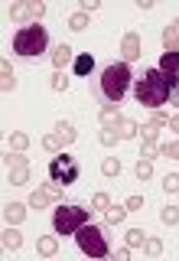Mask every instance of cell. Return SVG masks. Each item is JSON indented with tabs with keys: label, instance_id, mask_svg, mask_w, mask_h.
Masks as SVG:
<instances>
[{
	"label": "cell",
	"instance_id": "6da1fadb",
	"mask_svg": "<svg viewBox=\"0 0 179 261\" xmlns=\"http://www.w3.org/2000/svg\"><path fill=\"white\" fill-rule=\"evenodd\" d=\"M173 88L166 85V79H163V72L160 69H146L140 79H137V85H134V95H137V101L143 105V108H153V111H160L163 105H166V98Z\"/></svg>",
	"mask_w": 179,
	"mask_h": 261
},
{
	"label": "cell",
	"instance_id": "7a4b0ae2",
	"mask_svg": "<svg viewBox=\"0 0 179 261\" xmlns=\"http://www.w3.org/2000/svg\"><path fill=\"white\" fill-rule=\"evenodd\" d=\"M75 242H78V248L85 251L88 258H108L111 255V245H108V228H101V225H92V222H85L75 232Z\"/></svg>",
	"mask_w": 179,
	"mask_h": 261
},
{
	"label": "cell",
	"instance_id": "3957f363",
	"mask_svg": "<svg viewBox=\"0 0 179 261\" xmlns=\"http://www.w3.org/2000/svg\"><path fill=\"white\" fill-rule=\"evenodd\" d=\"M49 46V33L46 27H39V23H33V27H23L20 33L13 36V53L16 56H43Z\"/></svg>",
	"mask_w": 179,
	"mask_h": 261
},
{
	"label": "cell",
	"instance_id": "277c9868",
	"mask_svg": "<svg viewBox=\"0 0 179 261\" xmlns=\"http://www.w3.org/2000/svg\"><path fill=\"white\" fill-rule=\"evenodd\" d=\"M101 92L111 98V101H121V98L127 95V88H130V65L127 62H114L108 65V69L101 72Z\"/></svg>",
	"mask_w": 179,
	"mask_h": 261
},
{
	"label": "cell",
	"instance_id": "5b68a950",
	"mask_svg": "<svg viewBox=\"0 0 179 261\" xmlns=\"http://www.w3.org/2000/svg\"><path fill=\"white\" fill-rule=\"evenodd\" d=\"M85 222H88V209H81V206L59 202V206L52 209V228H55V235H75Z\"/></svg>",
	"mask_w": 179,
	"mask_h": 261
},
{
	"label": "cell",
	"instance_id": "8992f818",
	"mask_svg": "<svg viewBox=\"0 0 179 261\" xmlns=\"http://www.w3.org/2000/svg\"><path fill=\"white\" fill-rule=\"evenodd\" d=\"M75 137H78V127L72 124V121H59V124H55V127L43 137V147H46L49 153H55V150H62V147H69Z\"/></svg>",
	"mask_w": 179,
	"mask_h": 261
},
{
	"label": "cell",
	"instance_id": "52a82bcc",
	"mask_svg": "<svg viewBox=\"0 0 179 261\" xmlns=\"http://www.w3.org/2000/svg\"><path fill=\"white\" fill-rule=\"evenodd\" d=\"M49 179H55V183H62V186H69V183H75L78 179V163L75 157H55L52 163H49Z\"/></svg>",
	"mask_w": 179,
	"mask_h": 261
},
{
	"label": "cell",
	"instance_id": "ba28073f",
	"mask_svg": "<svg viewBox=\"0 0 179 261\" xmlns=\"http://www.w3.org/2000/svg\"><path fill=\"white\" fill-rule=\"evenodd\" d=\"M43 13H46V4H43V0H20V4L10 7V16H13L16 23H23V27H33V23H36Z\"/></svg>",
	"mask_w": 179,
	"mask_h": 261
},
{
	"label": "cell",
	"instance_id": "9c48e42d",
	"mask_svg": "<svg viewBox=\"0 0 179 261\" xmlns=\"http://www.w3.org/2000/svg\"><path fill=\"white\" fill-rule=\"evenodd\" d=\"M7 183L10 186H23L29 179V163L26 157H20V153H7Z\"/></svg>",
	"mask_w": 179,
	"mask_h": 261
},
{
	"label": "cell",
	"instance_id": "30bf717a",
	"mask_svg": "<svg viewBox=\"0 0 179 261\" xmlns=\"http://www.w3.org/2000/svg\"><path fill=\"white\" fill-rule=\"evenodd\" d=\"M160 72H163V79H166L169 88H179V53H163Z\"/></svg>",
	"mask_w": 179,
	"mask_h": 261
},
{
	"label": "cell",
	"instance_id": "8fae6325",
	"mask_svg": "<svg viewBox=\"0 0 179 261\" xmlns=\"http://www.w3.org/2000/svg\"><path fill=\"white\" fill-rule=\"evenodd\" d=\"M140 59V36H137L134 30L124 33V39H121V62H137Z\"/></svg>",
	"mask_w": 179,
	"mask_h": 261
},
{
	"label": "cell",
	"instance_id": "7c38bea8",
	"mask_svg": "<svg viewBox=\"0 0 179 261\" xmlns=\"http://www.w3.org/2000/svg\"><path fill=\"white\" fill-rule=\"evenodd\" d=\"M163 49L166 53H179V20H173L163 30Z\"/></svg>",
	"mask_w": 179,
	"mask_h": 261
},
{
	"label": "cell",
	"instance_id": "4fadbf2b",
	"mask_svg": "<svg viewBox=\"0 0 179 261\" xmlns=\"http://www.w3.org/2000/svg\"><path fill=\"white\" fill-rule=\"evenodd\" d=\"M69 62H75V56H72V46L59 43V46L52 49V65H55V72H59L62 65H69Z\"/></svg>",
	"mask_w": 179,
	"mask_h": 261
},
{
	"label": "cell",
	"instance_id": "5bb4252c",
	"mask_svg": "<svg viewBox=\"0 0 179 261\" xmlns=\"http://www.w3.org/2000/svg\"><path fill=\"white\" fill-rule=\"evenodd\" d=\"M26 209L29 206H23V202H7V206H4L7 222H23V219H26Z\"/></svg>",
	"mask_w": 179,
	"mask_h": 261
},
{
	"label": "cell",
	"instance_id": "9a60e30c",
	"mask_svg": "<svg viewBox=\"0 0 179 261\" xmlns=\"http://www.w3.org/2000/svg\"><path fill=\"white\" fill-rule=\"evenodd\" d=\"M16 85V75H13V65L10 62H0V88H4V92H10V88Z\"/></svg>",
	"mask_w": 179,
	"mask_h": 261
},
{
	"label": "cell",
	"instance_id": "2e32d148",
	"mask_svg": "<svg viewBox=\"0 0 179 261\" xmlns=\"http://www.w3.org/2000/svg\"><path fill=\"white\" fill-rule=\"evenodd\" d=\"M36 248H39V255H43V258H52L55 251H59V239H55V235H43Z\"/></svg>",
	"mask_w": 179,
	"mask_h": 261
},
{
	"label": "cell",
	"instance_id": "e0dca14e",
	"mask_svg": "<svg viewBox=\"0 0 179 261\" xmlns=\"http://www.w3.org/2000/svg\"><path fill=\"white\" fill-rule=\"evenodd\" d=\"M75 75H92V69H95V56H88V53H81L75 56Z\"/></svg>",
	"mask_w": 179,
	"mask_h": 261
},
{
	"label": "cell",
	"instance_id": "ac0fdd59",
	"mask_svg": "<svg viewBox=\"0 0 179 261\" xmlns=\"http://www.w3.org/2000/svg\"><path fill=\"white\" fill-rule=\"evenodd\" d=\"M10 147H13V153H26V147H29L26 130H16V134H10Z\"/></svg>",
	"mask_w": 179,
	"mask_h": 261
},
{
	"label": "cell",
	"instance_id": "d6986e66",
	"mask_svg": "<svg viewBox=\"0 0 179 261\" xmlns=\"http://www.w3.org/2000/svg\"><path fill=\"white\" fill-rule=\"evenodd\" d=\"M49 199H52V196H49L46 190H36V193L29 196L26 206H29V209H49Z\"/></svg>",
	"mask_w": 179,
	"mask_h": 261
},
{
	"label": "cell",
	"instance_id": "ffe728a7",
	"mask_svg": "<svg viewBox=\"0 0 179 261\" xmlns=\"http://www.w3.org/2000/svg\"><path fill=\"white\" fill-rule=\"evenodd\" d=\"M69 30H75V33H81V30H88V13H85V10L72 13V16H69Z\"/></svg>",
	"mask_w": 179,
	"mask_h": 261
},
{
	"label": "cell",
	"instance_id": "44dd1931",
	"mask_svg": "<svg viewBox=\"0 0 179 261\" xmlns=\"http://www.w3.org/2000/svg\"><path fill=\"white\" fill-rule=\"evenodd\" d=\"M143 242H146L143 228H130V232H127V248H143Z\"/></svg>",
	"mask_w": 179,
	"mask_h": 261
},
{
	"label": "cell",
	"instance_id": "7402d4cb",
	"mask_svg": "<svg viewBox=\"0 0 179 261\" xmlns=\"http://www.w3.org/2000/svg\"><path fill=\"white\" fill-rule=\"evenodd\" d=\"M98 141H101L104 147H114V144L121 141V134H117V130H111V127H101V130H98Z\"/></svg>",
	"mask_w": 179,
	"mask_h": 261
},
{
	"label": "cell",
	"instance_id": "603a6c76",
	"mask_svg": "<svg viewBox=\"0 0 179 261\" xmlns=\"http://www.w3.org/2000/svg\"><path fill=\"white\" fill-rule=\"evenodd\" d=\"M140 134V124L137 121H130V118H124V127H121V141H130V137H137Z\"/></svg>",
	"mask_w": 179,
	"mask_h": 261
},
{
	"label": "cell",
	"instance_id": "cb8c5ba5",
	"mask_svg": "<svg viewBox=\"0 0 179 261\" xmlns=\"http://www.w3.org/2000/svg\"><path fill=\"white\" fill-rule=\"evenodd\" d=\"M23 245V235L16 232V228H7L4 232V248H20Z\"/></svg>",
	"mask_w": 179,
	"mask_h": 261
},
{
	"label": "cell",
	"instance_id": "d4e9b609",
	"mask_svg": "<svg viewBox=\"0 0 179 261\" xmlns=\"http://www.w3.org/2000/svg\"><path fill=\"white\" fill-rule=\"evenodd\" d=\"M124 216H127V206H111L108 209V225H121Z\"/></svg>",
	"mask_w": 179,
	"mask_h": 261
},
{
	"label": "cell",
	"instance_id": "484cf974",
	"mask_svg": "<svg viewBox=\"0 0 179 261\" xmlns=\"http://www.w3.org/2000/svg\"><path fill=\"white\" fill-rule=\"evenodd\" d=\"M157 153H163V147H157V141H143V147H140V157L143 160H153Z\"/></svg>",
	"mask_w": 179,
	"mask_h": 261
},
{
	"label": "cell",
	"instance_id": "4316f807",
	"mask_svg": "<svg viewBox=\"0 0 179 261\" xmlns=\"http://www.w3.org/2000/svg\"><path fill=\"white\" fill-rule=\"evenodd\" d=\"M160 219H163L166 225H176V222H179V206H163Z\"/></svg>",
	"mask_w": 179,
	"mask_h": 261
},
{
	"label": "cell",
	"instance_id": "83f0119b",
	"mask_svg": "<svg viewBox=\"0 0 179 261\" xmlns=\"http://www.w3.org/2000/svg\"><path fill=\"white\" fill-rule=\"evenodd\" d=\"M49 85H52V92H65V88H69V75H65V72H52V82H49Z\"/></svg>",
	"mask_w": 179,
	"mask_h": 261
},
{
	"label": "cell",
	"instance_id": "f1b7e54d",
	"mask_svg": "<svg viewBox=\"0 0 179 261\" xmlns=\"http://www.w3.org/2000/svg\"><path fill=\"white\" fill-rule=\"evenodd\" d=\"M134 173H137V179H150V176H153V163H150V160H140V163L134 167Z\"/></svg>",
	"mask_w": 179,
	"mask_h": 261
},
{
	"label": "cell",
	"instance_id": "f546056e",
	"mask_svg": "<svg viewBox=\"0 0 179 261\" xmlns=\"http://www.w3.org/2000/svg\"><path fill=\"white\" fill-rule=\"evenodd\" d=\"M143 251H146L150 258H157V255H163V242H160V239H146V242H143Z\"/></svg>",
	"mask_w": 179,
	"mask_h": 261
},
{
	"label": "cell",
	"instance_id": "4dcf8cb0",
	"mask_svg": "<svg viewBox=\"0 0 179 261\" xmlns=\"http://www.w3.org/2000/svg\"><path fill=\"white\" fill-rule=\"evenodd\" d=\"M101 170H104L108 176H117V173H121V160H117V157H108V160L101 163Z\"/></svg>",
	"mask_w": 179,
	"mask_h": 261
},
{
	"label": "cell",
	"instance_id": "1f68e13d",
	"mask_svg": "<svg viewBox=\"0 0 179 261\" xmlns=\"http://www.w3.org/2000/svg\"><path fill=\"white\" fill-rule=\"evenodd\" d=\"M92 206L95 209H111V196L108 193H95L92 196Z\"/></svg>",
	"mask_w": 179,
	"mask_h": 261
},
{
	"label": "cell",
	"instance_id": "d6a6232c",
	"mask_svg": "<svg viewBox=\"0 0 179 261\" xmlns=\"http://www.w3.org/2000/svg\"><path fill=\"white\" fill-rule=\"evenodd\" d=\"M163 190H166V193H179V173H169L166 179H163Z\"/></svg>",
	"mask_w": 179,
	"mask_h": 261
},
{
	"label": "cell",
	"instance_id": "836d02e7",
	"mask_svg": "<svg viewBox=\"0 0 179 261\" xmlns=\"http://www.w3.org/2000/svg\"><path fill=\"white\" fill-rule=\"evenodd\" d=\"M43 190H46L49 196H52V199H59V193H62V183H55V179H46V186H43Z\"/></svg>",
	"mask_w": 179,
	"mask_h": 261
},
{
	"label": "cell",
	"instance_id": "e575fe53",
	"mask_svg": "<svg viewBox=\"0 0 179 261\" xmlns=\"http://www.w3.org/2000/svg\"><path fill=\"white\" fill-rule=\"evenodd\" d=\"M163 157L179 160V141H173V144H166V147H163Z\"/></svg>",
	"mask_w": 179,
	"mask_h": 261
},
{
	"label": "cell",
	"instance_id": "d590c367",
	"mask_svg": "<svg viewBox=\"0 0 179 261\" xmlns=\"http://www.w3.org/2000/svg\"><path fill=\"white\" fill-rule=\"evenodd\" d=\"M124 206H127V212H137V209L143 206V196H130V199L124 202Z\"/></svg>",
	"mask_w": 179,
	"mask_h": 261
},
{
	"label": "cell",
	"instance_id": "8d00e7d4",
	"mask_svg": "<svg viewBox=\"0 0 179 261\" xmlns=\"http://www.w3.org/2000/svg\"><path fill=\"white\" fill-rule=\"evenodd\" d=\"M81 10H85V13H92V10H98V0H85V4H81Z\"/></svg>",
	"mask_w": 179,
	"mask_h": 261
},
{
	"label": "cell",
	"instance_id": "74e56055",
	"mask_svg": "<svg viewBox=\"0 0 179 261\" xmlns=\"http://www.w3.org/2000/svg\"><path fill=\"white\" fill-rule=\"evenodd\" d=\"M169 127H173V130H176V134H179V111L173 114V118H169Z\"/></svg>",
	"mask_w": 179,
	"mask_h": 261
},
{
	"label": "cell",
	"instance_id": "f35d334b",
	"mask_svg": "<svg viewBox=\"0 0 179 261\" xmlns=\"http://www.w3.org/2000/svg\"><path fill=\"white\" fill-rule=\"evenodd\" d=\"M117 261H130V248H121L117 251Z\"/></svg>",
	"mask_w": 179,
	"mask_h": 261
}]
</instances>
